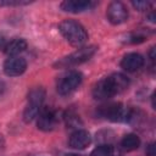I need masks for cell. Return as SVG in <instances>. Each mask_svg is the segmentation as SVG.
Here are the masks:
<instances>
[{"instance_id": "cell-24", "label": "cell", "mask_w": 156, "mask_h": 156, "mask_svg": "<svg viewBox=\"0 0 156 156\" xmlns=\"http://www.w3.org/2000/svg\"><path fill=\"white\" fill-rule=\"evenodd\" d=\"M4 146H5V140H4V136L0 134V151L4 150Z\"/></svg>"}, {"instance_id": "cell-20", "label": "cell", "mask_w": 156, "mask_h": 156, "mask_svg": "<svg viewBox=\"0 0 156 156\" xmlns=\"http://www.w3.org/2000/svg\"><path fill=\"white\" fill-rule=\"evenodd\" d=\"M132 5H133L138 11H145V10H147V9L152 5V2H150V1H133Z\"/></svg>"}, {"instance_id": "cell-7", "label": "cell", "mask_w": 156, "mask_h": 156, "mask_svg": "<svg viewBox=\"0 0 156 156\" xmlns=\"http://www.w3.org/2000/svg\"><path fill=\"white\" fill-rule=\"evenodd\" d=\"M2 68H4V72H5L6 76L17 77V76H21L26 71L27 62L21 56H12V57H9L4 62V67Z\"/></svg>"}, {"instance_id": "cell-13", "label": "cell", "mask_w": 156, "mask_h": 156, "mask_svg": "<svg viewBox=\"0 0 156 156\" xmlns=\"http://www.w3.org/2000/svg\"><path fill=\"white\" fill-rule=\"evenodd\" d=\"M108 79H110V83L113 88L115 94H119V93L124 91L129 85L128 78L122 73H113V74L108 76Z\"/></svg>"}, {"instance_id": "cell-8", "label": "cell", "mask_w": 156, "mask_h": 156, "mask_svg": "<svg viewBox=\"0 0 156 156\" xmlns=\"http://www.w3.org/2000/svg\"><path fill=\"white\" fill-rule=\"evenodd\" d=\"M115 94L113 88L110 83L108 77H105L102 79H100L99 82L95 83L94 88H93V96L96 100H107L110 98H112Z\"/></svg>"}, {"instance_id": "cell-11", "label": "cell", "mask_w": 156, "mask_h": 156, "mask_svg": "<svg viewBox=\"0 0 156 156\" xmlns=\"http://www.w3.org/2000/svg\"><path fill=\"white\" fill-rule=\"evenodd\" d=\"M93 6H94V2L91 1H78V0H66L60 4L61 10L71 13L84 12L87 10H90Z\"/></svg>"}, {"instance_id": "cell-4", "label": "cell", "mask_w": 156, "mask_h": 156, "mask_svg": "<svg viewBox=\"0 0 156 156\" xmlns=\"http://www.w3.org/2000/svg\"><path fill=\"white\" fill-rule=\"evenodd\" d=\"M82 79H83V76L78 71H71V72L63 74L60 78V80L57 82V85H56L57 93L63 96L71 94L80 85Z\"/></svg>"}, {"instance_id": "cell-3", "label": "cell", "mask_w": 156, "mask_h": 156, "mask_svg": "<svg viewBox=\"0 0 156 156\" xmlns=\"http://www.w3.org/2000/svg\"><path fill=\"white\" fill-rule=\"evenodd\" d=\"M130 113L132 108H128L119 102L107 104L99 108V115L111 122H128Z\"/></svg>"}, {"instance_id": "cell-26", "label": "cell", "mask_w": 156, "mask_h": 156, "mask_svg": "<svg viewBox=\"0 0 156 156\" xmlns=\"http://www.w3.org/2000/svg\"><path fill=\"white\" fill-rule=\"evenodd\" d=\"M66 156H80V155H74V154H72V155H66Z\"/></svg>"}, {"instance_id": "cell-12", "label": "cell", "mask_w": 156, "mask_h": 156, "mask_svg": "<svg viewBox=\"0 0 156 156\" xmlns=\"http://www.w3.org/2000/svg\"><path fill=\"white\" fill-rule=\"evenodd\" d=\"M26 49H27V41L22 38H15L7 41V44L4 48V51L9 57H12V56H18Z\"/></svg>"}, {"instance_id": "cell-1", "label": "cell", "mask_w": 156, "mask_h": 156, "mask_svg": "<svg viewBox=\"0 0 156 156\" xmlns=\"http://www.w3.org/2000/svg\"><path fill=\"white\" fill-rule=\"evenodd\" d=\"M58 30L62 37L73 46L82 48L88 40V33L85 28L74 20H65L60 23Z\"/></svg>"}, {"instance_id": "cell-10", "label": "cell", "mask_w": 156, "mask_h": 156, "mask_svg": "<svg viewBox=\"0 0 156 156\" xmlns=\"http://www.w3.org/2000/svg\"><path fill=\"white\" fill-rule=\"evenodd\" d=\"M144 65V57L136 52H129L123 56L121 61V67L127 72H135L140 69Z\"/></svg>"}, {"instance_id": "cell-15", "label": "cell", "mask_w": 156, "mask_h": 156, "mask_svg": "<svg viewBox=\"0 0 156 156\" xmlns=\"http://www.w3.org/2000/svg\"><path fill=\"white\" fill-rule=\"evenodd\" d=\"M44 99H45V90L41 87L33 88L28 93V105H30V106L41 108V104H43Z\"/></svg>"}, {"instance_id": "cell-21", "label": "cell", "mask_w": 156, "mask_h": 156, "mask_svg": "<svg viewBox=\"0 0 156 156\" xmlns=\"http://www.w3.org/2000/svg\"><path fill=\"white\" fill-rule=\"evenodd\" d=\"M146 155L147 156H155V143H151L146 147Z\"/></svg>"}, {"instance_id": "cell-17", "label": "cell", "mask_w": 156, "mask_h": 156, "mask_svg": "<svg viewBox=\"0 0 156 156\" xmlns=\"http://www.w3.org/2000/svg\"><path fill=\"white\" fill-rule=\"evenodd\" d=\"M113 147L110 144H101L91 151V156H112Z\"/></svg>"}, {"instance_id": "cell-23", "label": "cell", "mask_w": 156, "mask_h": 156, "mask_svg": "<svg viewBox=\"0 0 156 156\" xmlns=\"http://www.w3.org/2000/svg\"><path fill=\"white\" fill-rule=\"evenodd\" d=\"M149 56H150V60L154 62L155 61V48H151V50H150V54H149Z\"/></svg>"}, {"instance_id": "cell-16", "label": "cell", "mask_w": 156, "mask_h": 156, "mask_svg": "<svg viewBox=\"0 0 156 156\" xmlns=\"http://www.w3.org/2000/svg\"><path fill=\"white\" fill-rule=\"evenodd\" d=\"M65 121H66V124L69 127V128H79V126H82V121L79 118V116L77 113H74L73 111H69L67 112L65 116H63Z\"/></svg>"}, {"instance_id": "cell-25", "label": "cell", "mask_w": 156, "mask_h": 156, "mask_svg": "<svg viewBox=\"0 0 156 156\" xmlns=\"http://www.w3.org/2000/svg\"><path fill=\"white\" fill-rule=\"evenodd\" d=\"M4 91H5V84L2 82H0V96L4 94Z\"/></svg>"}, {"instance_id": "cell-14", "label": "cell", "mask_w": 156, "mask_h": 156, "mask_svg": "<svg viewBox=\"0 0 156 156\" xmlns=\"http://www.w3.org/2000/svg\"><path fill=\"white\" fill-rule=\"evenodd\" d=\"M139 145H140V139H139L138 135H135V134H133V133H129V134L124 135V136L122 138L121 143H119L121 149H122L123 151H127V152L136 150V149L139 147Z\"/></svg>"}, {"instance_id": "cell-22", "label": "cell", "mask_w": 156, "mask_h": 156, "mask_svg": "<svg viewBox=\"0 0 156 156\" xmlns=\"http://www.w3.org/2000/svg\"><path fill=\"white\" fill-rule=\"evenodd\" d=\"M7 44V40H6V37L4 35V34H1L0 33V48H5V45Z\"/></svg>"}, {"instance_id": "cell-9", "label": "cell", "mask_w": 156, "mask_h": 156, "mask_svg": "<svg viewBox=\"0 0 156 156\" xmlns=\"http://www.w3.org/2000/svg\"><path fill=\"white\" fill-rule=\"evenodd\" d=\"M91 143V136L90 133L84 130V129H77L74 130L68 140V145L72 149L76 150H84L85 147H88Z\"/></svg>"}, {"instance_id": "cell-18", "label": "cell", "mask_w": 156, "mask_h": 156, "mask_svg": "<svg viewBox=\"0 0 156 156\" xmlns=\"http://www.w3.org/2000/svg\"><path fill=\"white\" fill-rule=\"evenodd\" d=\"M144 39H145L144 35L132 33V34H127V35H126V39H123L122 41H123L124 44H138V43L144 41Z\"/></svg>"}, {"instance_id": "cell-19", "label": "cell", "mask_w": 156, "mask_h": 156, "mask_svg": "<svg viewBox=\"0 0 156 156\" xmlns=\"http://www.w3.org/2000/svg\"><path fill=\"white\" fill-rule=\"evenodd\" d=\"M29 1L24 0H0V7L1 6H21V5H28Z\"/></svg>"}, {"instance_id": "cell-6", "label": "cell", "mask_w": 156, "mask_h": 156, "mask_svg": "<svg viewBox=\"0 0 156 156\" xmlns=\"http://www.w3.org/2000/svg\"><path fill=\"white\" fill-rule=\"evenodd\" d=\"M106 16H107V20L112 24H116V26L117 24H122L128 18V10H127V7H126V5L123 2L112 1L107 6Z\"/></svg>"}, {"instance_id": "cell-5", "label": "cell", "mask_w": 156, "mask_h": 156, "mask_svg": "<svg viewBox=\"0 0 156 156\" xmlns=\"http://www.w3.org/2000/svg\"><path fill=\"white\" fill-rule=\"evenodd\" d=\"M58 122V113L56 110L54 108H49V107H45V108H41L39 115H38V122H37V126L40 130H44V132H50L52 130L56 124Z\"/></svg>"}, {"instance_id": "cell-2", "label": "cell", "mask_w": 156, "mask_h": 156, "mask_svg": "<svg viewBox=\"0 0 156 156\" xmlns=\"http://www.w3.org/2000/svg\"><path fill=\"white\" fill-rule=\"evenodd\" d=\"M96 50H98V48L95 45L82 46L77 51L69 54L68 56H66L61 60H58L55 63V67H57V68H69V67L78 66V65L88 61L90 57H93L94 54L96 52Z\"/></svg>"}]
</instances>
